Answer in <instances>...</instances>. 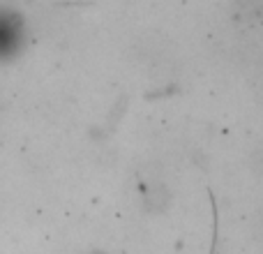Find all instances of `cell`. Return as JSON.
<instances>
[{
  "mask_svg": "<svg viewBox=\"0 0 263 254\" xmlns=\"http://www.w3.org/2000/svg\"><path fill=\"white\" fill-rule=\"evenodd\" d=\"M23 46V26L14 12L0 9V63L9 60Z\"/></svg>",
  "mask_w": 263,
  "mask_h": 254,
  "instance_id": "obj_1",
  "label": "cell"
}]
</instances>
